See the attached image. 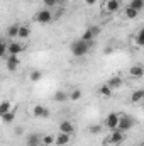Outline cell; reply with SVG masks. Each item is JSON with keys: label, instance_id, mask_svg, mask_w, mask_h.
Listing matches in <instances>:
<instances>
[{"label": "cell", "instance_id": "1", "mask_svg": "<svg viewBox=\"0 0 144 146\" xmlns=\"http://www.w3.org/2000/svg\"><path fill=\"white\" fill-rule=\"evenodd\" d=\"M92 44H93V41H83V39L73 41L71 42V53L76 58H81V56H85V54L90 51Z\"/></svg>", "mask_w": 144, "mask_h": 146}, {"label": "cell", "instance_id": "2", "mask_svg": "<svg viewBox=\"0 0 144 146\" xmlns=\"http://www.w3.org/2000/svg\"><path fill=\"white\" fill-rule=\"evenodd\" d=\"M136 121L129 115H124V114H119V124H117V131L120 133H126V131H131L134 127Z\"/></svg>", "mask_w": 144, "mask_h": 146}, {"label": "cell", "instance_id": "3", "mask_svg": "<svg viewBox=\"0 0 144 146\" xmlns=\"http://www.w3.org/2000/svg\"><path fill=\"white\" fill-rule=\"evenodd\" d=\"M34 21L37 24H49L53 21V12L49 9H42V10H39L34 15Z\"/></svg>", "mask_w": 144, "mask_h": 146}, {"label": "cell", "instance_id": "4", "mask_svg": "<svg viewBox=\"0 0 144 146\" xmlns=\"http://www.w3.org/2000/svg\"><path fill=\"white\" fill-rule=\"evenodd\" d=\"M100 33H102V27H100V26H90V27L85 29L81 39H83V41H93L95 37H98Z\"/></svg>", "mask_w": 144, "mask_h": 146}, {"label": "cell", "instance_id": "5", "mask_svg": "<svg viewBox=\"0 0 144 146\" xmlns=\"http://www.w3.org/2000/svg\"><path fill=\"white\" fill-rule=\"evenodd\" d=\"M124 141V133H120V131H112V134L107 138V141H105V145L107 146H119L120 143Z\"/></svg>", "mask_w": 144, "mask_h": 146}, {"label": "cell", "instance_id": "6", "mask_svg": "<svg viewBox=\"0 0 144 146\" xmlns=\"http://www.w3.org/2000/svg\"><path fill=\"white\" fill-rule=\"evenodd\" d=\"M117 124H119V114L117 112H110L105 117V127H108L110 131H115L117 129Z\"/></svg>", "mask_w": 144, "mask_h": 146}, {"label": "cell", "instance_id": "7", "mask_svg": "<svg viewBox=\"0 0 144 146\" xmlns=\"http://www.w3.org/2000/svg\"><path fill=\"white\" fill-rule=\"evenodd\" d=\"M120 9V0H107L104 3V12L105 14H115Z\"/></svg>", "mask_w": 144, "mask_h": 146}, {"label": "cell", "instance_id": "8", "mask_svg": "<svg viewBox=\"0 0 144 146\" xmlns=\"http://www.w3.org/2000/svg\"><path fill=\"white\" fill-rule=\"evenodd\" d=\"M24 49H26V46H24L22 42H10V44H7V54H15V56H19Z\"/></svg>", "mask_w": 144, "mask_h": 146}, {"label": "cell", "instance_id": "9", "mask_svg": "<svg viewBox=\"0 0 144 146\" xmlns=\"http://www.w3.org/2000/svg\"><path fill=\"white\" fill-rule=\"evenodd\" d=\"M19 65H20L19 56H15V54H9V60H7V70H9V72H15V70L19 68Z\"/></svg>", "mask_w": 144, "mask_h": 146}, {"label": "cell", "instance_id": "10", "mask_svg": "<svg viewBox=\"0 0 144 146\" xmlns=\"http://www.w3.org/2000/svg\"><path fill=\"white\" fill-rule=\"evenodd\" d=\"M32 114H34L36 117L44 119V117H48V115H49V109H48V107H44V106H34Z\"/></svg>", "mask_w": 144, "mask_h": 146}, {"label": "cell", "instance_id": "11", "mask_svg": "<svg viewBox=\"0 0 144 146\" xmlns=\"http://www.w3.org/2000/svg\"><path fill=\"white\" fill-rule=\"evenodd\" d=\"M59 131L65 133V134H71V133H75V126H73L71 121H61V124H59Z\"/></svg>", "mask_w": 144, "mask_h": 146}, {"label": "cell", "instance_id": "12", "mask_svg": "<svg viewBox=\"0 0 144 146\" xmlns=\"http://www.w3.org/2000/svg\"><path fill=\"white\" fill-rule=\"evenodd\" d=\"M129 75H131V78H143L144 68L141 66V65H134V66H131V70H129Z\"/></svg>", "mask_w": 144, "mask_h": 146}, {"label": "cell", "instance_id": "13", "mask_svg": "<svg viewBox=\"0 0 144 146\" xmlns=\"http://www.w3.org/2000/svg\"><path fill=\"white\" fill-rule=\"evenodd\" d=\"M70 143V134H65V133H59L58 136H54V145L58 146H65Z\"/></svg>", "mask_w": 144, "mask_h": 146}, {"label": "cell", "instance_id": "14", "mask_svg": "<svg viewBox=\"0 0 144 146\" xmlns=\"http://www.w3.org/2000/svg\"><path fill=\"white\" fill-rule=\"evenodd\" d=\"M122 83H124V82H122V78H120V76H112V78L107 82V85L112 88V90L120 88V87H122Z\"/></svg>", "mask_w": 144, "mask_h": 146}, {"label": "cell", "instance_id": "15", "mask_svg": "<svg viewBox=\"0 0 144 146\" xmlns=\"http://www.w3.org/2000/svg\"><path fill=\"white\" fill-rule=\"evenodd\" d=\"M26 143H27V146H39L41 145V136H37L36 133H32V134L27 136Z\"/></svg>", "mask_w": 144, "mask_h": 146}, {"label": "cell", "instance_id": "16", "mask_svg": "<svg viewBox=\"0 0 144 146\" xmlns=\"http://www.w3.org/2000/svg\"><path fill=\"white\" fill-rule=\"evenodd\" d=\"M29 36H31V27L29 26H19V34H17V37L27 39Z\"/></svg>", "mask_w": 144, "mask_h": 146}, {"label": "cell", "instance_id": "17", "mask_svg": "<svg viewBox=\"0 0 144 146\" xmlns=\"http://www.w3.org/2000/svg\"><path fill=\"white\" fill-rule=\"evenodd\" d=\"M143 99H144V90H136L131 95V102L132 104H139V102H143Z\"/></svg>", "mask_w": 144, "mask_h": 146}, {"label": "cell", "instance_id": "18", "mask_svg": "<svg viewBox=\"0 0 144 146\" xmlns=\"http://www.w3.org/2000/svg\"><path fill=\"white\" fill-rule=\"evenodd\" d=\"M5 34H7L9 37H17V34H19V24H12V26H9Z\"/></svg>", "mask_w": 144, "mask_h": 146}, {"label": "cell", "instance_id": "19", "mask_svg": "<svg viewBox=\"0 0 144 146\" xmlns=\"http://www.w3.org/2000/svg\"><path fill=\"white\" fill-rule=\"evenodd\" d=\"M53 99H54V102H66V100H68V94L63 92V90H58Z\"/></svg>", "mask_w": 144, "mask_h": 146}, {"label": "cell", "instance_id": "20", "mask_svg": "<svg viewBox=\"0 0 144 146\" xmlns=\"http://www.w3.org/2000/svg\"><path fill=\"white\" fill-rule=\"evenodd\" d=\"M9 110H12V104H10V100H3V102H0V117H2L3 114H7Z\"/></svg>", "mask_w": 144, "mask_h": 146}, {"label": "cell", "instance_id": "21", "mask_svg": "<svg viewBox=\"0 0 144 146\" xmlns=\"http://www.w3.org/2000/svg\"><path fill=\"white\" fill-rule=\"evenodd\" d=\"M131 9H134V10H137V12H141L144 7V0H131V5H129Z\"/></svg>", "mask_w": 144, "mask_h": 146}, {"label": "cell", "instance_id": "22", "mask_svg": "<svg viewBox=\"0 0 144 146\" xmlns=\"http://www.w3.org/2000/svg\"><path fill=\"white\" fill-rule=\"evenodd\" d=\"M41 145H44V146L54 145V136H51V134H46V136H42V138H41Z\"/></svg>", "mask_w": 144, "mask_h": 146}, {"label": "cell", "instance_id": "23", "mask_svg": "<svg viewBox=\"0 0 144 146\" xmlns=\"http://www.w3.org/2000/svg\"><path fill=\"white\" fill-rule=\"evenodd\" d=\"M14 119H15V112H14V110H9L7 114L2 115V121H3V122H9V124L14 122Z\"/></svg>", "mask_w": 144, "mask_h": 146}, {"label": "cell", "instance_id": "24", "mask_svg": "<svg viewBox=\"0 0 144 146\" xmlns=\"http://www.w3.org/2000/svg\"><path fill=\"white\" fill-rule=\"evenodd\" d=\"M81 99V90L80 88H75L71 94H68V100H80Z\"/></svg>", "mask_w": 144, "mask_h": 146}, {"label": "cell", "instance_id": "25", "mask_svg": "<svg viewBox=\"0 0 144 146\" xmlns=\"http://www.w3.org/2000/svg\"><path fill=\"white\" fill-rule=\"evenodd\" d=\"M98 92H100V95H104V97H110V95H112V88L108 87L107 83L102 85V87L98 88Z\"/></svg>", "mask_w": 144, "mask_h": 146}, {"label": "cell", "instance_id": "26", "mask_svg": "<svg viewBox=\"0 0 144 146\" xmlns=\"http://www.w3.org/2000/svg\"><path fill=\"white\" fill-rule=\"evenodd\" d=\"M137 14H139L137 10H134V9H131V7L127 5V9H126V17H127V19H136Z\"/></svg>", "mask_w": 144, "mask_h": 146}, {"label": "cell", "instance_id": "27", "mask_svg": "<svg viewBox=\"0 0 144 146\" xmlns=\"http://www.w3.org/2000/svg\"><path fill=\"white\" fill-rule=\"evenodd\" d=\"M100 131H102V126H100V124H92V126L88 127V133H90V134H98Z\"/></svg>", "mask_w": 144, "mask_h": 146}, {"label": "cell", "instance_id": "28", "mask_svg": "<svg viewBox=\"0 0 144 146\" xmlns=\"http://www.w3.org/2000/svg\"><path fill=\"white\" fill-rule=\"evenodd\" d=\"M136 44L137 46H144V31H137V37H136Z\"/></svg>", "mask_w": 144, "mask_h": 146}, {"label": "cell", "instance_id": "29", "mask_svg": "<svg viewBox=\"0 0 144 146\" xmlns=\"http://www.w3.org/2000/svg\"><path fill=\"white\" fill-rule=\"evenodd\" d=\"M41 76H42V73L39 72V70H34V72H31V76H29V78H31L32 82H39Z\"/></svg>", "mask_w": 144, "mask_h": 146}, {"label": "cell", "instance_id": "30", "mask_svg": "<svg viewBox=\"0 0 144 146\" xmlns=\"http://www.w3.org/2000/svg\"><path fill=\"white\" fill-rule=\"evenodd\" d=\"M5 54H7V44L3 41H0V58L5 56Z\"/></svg>", "mask_w": 144, "mask_h": 146}, {"label": "cell", "instance_id": "31", "mask_svg": "<svg viewBox=\"0 0 144 146\" xmlns=\"http://www.w3.org/2000/svg\"><path fill=\"white\" fill-rule=\"evenodd\" d=\"M44 5H48V7H56V2H54V0H44Z\"/></svg>", "mask_w": 144, "mask_h": 146}, {"label": "cell", "instance_id": "32", "mask_svg": "<svg viewBox=\"0 0 144 146\" xmlns=\"http://www.w3.org/2000/svg\"><path fill=\"white\" fill-rule=\"evenodd\" d=\"M83 2H85L87 5H95V3H97V0H83Z\"/></svg>", "mask_w": 144, "mask_h": 146}, {"label": "cell", "instance_id": "33", "mask_svg": "<svg viewBox=\"0 0 144 146\" xmlns=\"http://www.w3.org/2000/svg\"><path fill=\"white\" fill-rule=\"evenodd\" d=\"M54 2H56V5H59V3H65L66 0H54Z\"/></svg>", "mask_w": 144, "mask_h": 146}, {"label": "cell", "instance_id": "34", "mask_svg": "<svg viewBox=\"0 0 144 146\" xmlns=\"http://www.w3.org/2000/svg\"><path fill=\"white\" fill-rule=\"evenodd\" d=\"M0 41H2V37H0Z\"/></svg>", "mask_w": 144, "mask_h": 146}]
</instances>
